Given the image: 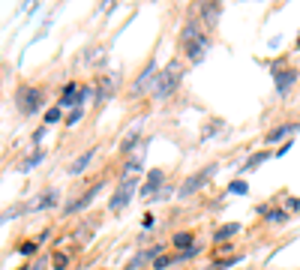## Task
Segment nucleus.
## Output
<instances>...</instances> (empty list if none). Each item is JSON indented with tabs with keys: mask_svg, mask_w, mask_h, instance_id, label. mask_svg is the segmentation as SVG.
<instances>
[{
	"mask_svg": "<svg viewBox=\"0 0 300 270\" xmlns=\"http://www.w3.org/2000/svg\"><path fill=\"white\" fill-rule=\"evenodd\" d=\"M267 159H270V153H267V150H261V153H255V156H249V159L243 162V171H255L261 162H267Z\"/></svg>",
	"mask_w": 300,
	"mask_h": 270,
	"instance_id": "nucleus-18",
	"label": "nucleus"
},
{
	"mask_svg": "<svg viewBox=\"0 0 300 270\" xmlns=\"http://www.w3.org/2000/svg\"><path fill=\"white\" fill-rule=\"evenodd\" d=\"M162 180H165V174L159 168H153L147 174V183H144V189H141V195L144 198H159V189H162Z\"/></svg>",
	"mask_w": 300,
	"mask_h": 270,
	"instance_id": "nucleus-6",
	"label": "nucleus"
},
{
	"mask_svg": "<svg viewBox=\"0 0 300 270\" xmlns=\"http://www.w3.org/2000/svg\"><path fill=\"white\" fill-rule=\"evenodd\" d=\"M237 231H240V225H237V222H228V225H222V228H216V234H213V240L219 243V240H225V237L237 234Z\"/></svg>",
	"mask_w": 300,
	"mask_h": 270,
	"instance_id": "nucleus-19",
	"label": "nucleus"
},
{
	"mask_svg": "<svg viewBox=\"0 0 300 270\" xmlns=\"http://www.w3.org/2000/svg\"><path fill=\"white\" fill-rule=\"evenodd\" d=\"M288 210H300V198H291V201H288Z\"/></svg>",
	"mask_w": 300,
	"mask_h": 270,
	"instance_id": "nucleus-30",
	"label": "nucleus"
},
{
	"mask_svg": "<svg viewBox=\"0 0 300 270\" xmlns=\"http://www.w3.org/2000/svg\"><path fill=\"white\" fill-rule=\"evenodd\" d=\"M201 36H204V24L201 21H189L183 30H180V45L186 48V45H192V42H198Z\"/></svg>",
	"mask_w": 300,
	"mask_h": 270,
	"instance_id": "nucleus-9",
	"label": "nucleus"
},
{
	"mask_svg": "<svg viewBox=\"0 0 300 270\" xmlns=\"http://www.w3.org/2000/svg\"><path fill=\"white\" fill-rule=\"evenodd\" d=\"M57 120H60V105H57V108H48V111H45V123H57Z\"/></svg>",
	"mask_w": 300,
	"mask_h": 270,
	"instance_id": "nucleus-28",
	"label": "nucleus"
},
{
	"mask_svg": "<svg viewBox=\"0 0 300 270\" xmlns=\"http://www.w3.org/2000/svg\"><path fill=\"white\" fill-rule=\"evenodd\" d=\"M51 204H57V192L54 189H45L39 198H34L30 204H24L27 210H45V207H51Z\"/></svg>",
	"mask_w": 300,
	"mask_h": 270,
	"instance_id": "nucleus-14",
	"label": "nucleus"
},
{
	"mask_svg": "<svg viewBox=\"0 0 300 270\" xmlns=\"http://www.w3.org/2000/svg\"><path fill=\"white\" fill-rule=\"evenodd\" d=\"M102 186H105V183H93V186H90V189H87V192H84V195L78 198V201L66 204V213H78V210H84V207H90V204H93V198H96V195L102 192Z\"/></svg>",
	"mask_w": 300,
	"mask_h": 270,
	"instance_id": "nucleus-7",
	"label": "nucleus"
},
{
	"mask_svg": "<svg viewBox=\"0 0 300 270\" xmlns=\"http://www.w3.org/2000/svg\"><path fill=\"white\" fill-rule=\"evenodd\" d=\"M159 72L162 69H156V60H150L147 66H144V72L138 75V81L132 84V96H141V93H153V87H156V81H159Z\"/></svg>",
	"mask_w": 300,
	"mask_h": 270,
	"instance_id": "nucleus-4",
	"label": "nucleus"
},
{
	"mask_svg": "<svg viewBox=\"0 0 300 270\" xmlns=\"http://www.w3.org/2000/svg\"><path fill=\"white\" fill-rule=\"evenodd\" d=\"M93 153H96V147H87V150H84V153H81V156H78V159H75V162L69 165V174H72V177H78L81 171H84L87 165H90V159H93Z\"/></svg>",
	"mask_w": 300,
	"mask_h": 270,
	"instance_id": "nucleus-15",
	"label": "nucleus"
},
{
	"mask_svg": "<svg viewBox=\"0 0 300 270\" xmlns=\"http://www.w3.org/2000/svg\"><path fill=\"white\" fill-rule=\"evenodd\" d=\"M171 243H174L177 252H186V249H192V234L189 231H177V234L171 237Z\"/></svg>",
	"mask_w": 300,
	"mask_h": 270,
	"instance_id": "nucleus-17",
	"label": "nucleus"
},
{
	"mask_svg": "<svg viewBox=\"0 0 300 270\" xmlns=\"http://www.w3.org/2000/svg\"><path fill=\"white\" fill-rule=\"evenodd\" d=\"M213 171H216V165H207V168H201L198 174H192V177H186L183 183H180V189H177V195L180 198H189V195H195L201 186L213 177Z\"/></svg>",
	"mask_w": 300,
	"mask_h": 270,
	"instance_id": "nucleus-3",
	"label": "nucleus"
},
{
	"mask_svg": "<svg viewBox=\"0 0 300 270\" xmlns=\"http://www.w3.org/2000/svg\"><path fill=\"white\" fill-rule=\"evenodd\" d=\"M264 216H267V222H273V225H282V222H288V213H285V210H267Z\"/></svg>",
	"mask_w": 300,
	"mask_h": 270,
	"instance_id": "nucleus-20",
	"label": "nucleus"
},
{
	"mask_svg": "<svg viewBox=\"0 0 300 270\" xmlns=\"http://www.w3.org/2000/svg\"><path fill=\"white\" fill-rule=\"evenodd\" d=\"M42 162V150H36V153H30L27 159H24V165H21V171H30L34 165H39Z\"/></svg>",
	"mask_w": 300,
	"mask_h": 270,
	"instance_id": "nucleus-22",
	"label": "nucleus"
},
{
	"mask_svg": "<svg viewBox=\"0 0 300 270\" xmlns=\"http://www.w3.org/2000/svg\"><path fill=\"white\" fill-rule=\"evenodd\" d=\"M177 261V255H159L156 261H153V270H165L168 264H174Z\"/></svg>",
	"mask_w": 300,
	"mask_h": 270,
	"instance_id": "nucleus-23",
	"label": "nucleus"
},
{
	"mask_svg": "<svg viewBox=\"0 0 300 270\" xmlns=\"http://www.w3.org/2000/svg\"><path fill=\"white\" fill-rule=\"evenodd\" d=\"M162 255V246H150V249H144V252H138L132 261L126 264V270H135V267H141V264H147V261H156Z\"/></svg>",
	"mask_w": 300,
	"mask_h": 270,
	"instance_id": "nucleus-11",
	"label": "nucleus"
},
{
	"mask_svg": "<svg viewBox=\"0 0 300 270\" xmlns=\"http://www.w3.org/2000/svg\"><path fill=\"white\" fill-rule=\"evenodd\" d=\"M207 48H210V39H207V36H201L198 42H192V45H186L183 51H186V57H189V63H198L201 57L207 54Z\"/></svg>",
	"mask_w": 300,
	"mask_h": 270,
	"instance_id": "nucleus-12",
	"label": "nucleus"
},
{
	"mask_svg": "<svg viewBox=\"0 0 300 270\" xmlns=\"http://www.w3.org/2000/svg\"><path fill=\"white\" fill-rule=\"evenodd\" d=\"M138 132H141V129L135 126L132 132H129V135H126V138H123V144H120V150H123V153H129V150H132L135 144H138Z\"/></svg>",
	"mask_w": 300,
	"mask_h": 270,
	"instance_id": "nucleus-21",
	"label": "nucleus"
},
{
	"mask_svg": "<svg viewBox=\"0 0 300 270\" xmlns=\"http://www.w3.org/2000/svg\"><path fill=\"white\" fill-rule=\"evenodd\" d=\"M180 78H183V66H180V60L174 57V60H168V66L159 72V81H156V87H153V99H165L174 93V87L180 84Z\"/></svg>",
	"mask_w": 300,
	"mask_h": 270,
	"instance_id": "nucleus-1",
	"label": "nucleus"
},
{
	"mask_svg": "<svg viewBox=\"0 0 300 270\" xmlns=\"http://www.w3.org/2000/svg\"><path fill=\"white\" fill-rule=\"evenodd\" d=\"M45 264H48V261L39 258V261H34V264H27V267H21V270H45Z\"/></svg>",
	"mask_w": 300,
	"mask_h": 270,
	"instance_id": "nucleus-29",
	"label": "nucleus"
},
{
	"mask_svg": "<svg viewBox=\"0 0 300 270\" xmlns=\"http://www.w3.org/2000/svg\"><path fill=\"white\" fill-rule=\"evenodd\" d=\"M36 249H39V243H36V240H24V243L18 246V252H21V255H34Z\"/></svg>",
	"mask_w": 300,
	"mask_h": 270,
	"instance_id": "nucleus-25",
	"label": "nucleus"
},
{
	"mask_svg": "<svg viewBox=\"0 0 300 270\" xmlns=\"http://www.w3.org/2000/svg\"><path fill=\"white\" fill-rule=\"evenodd\" d=\"M15 108L21 114H36L42 108V90L39 87H18L15 93Z\"/></svg>",
	"mask_w": 300,
	"mask_h": 270,
	"instance_id": "nucleus-2",
	"label": "nucleus"
},
{
	"mask_svg": "<svg viewBox=\"0 0 300 270\" xmlns=\"http://www.w3.org/2000/svg\"><path fill=\"white\" fill-rule=\"evenodd\" d=\"M51 264H54V270H66L69 258L63 255V252H54V255H51Z\"/></svg>",
	"mask_w": 300,
	"mask_h": 270,
	"instance_id": "nucleus-24",
	"label": "nucleus"
},
{
	"mask_svg": "<svg viewBox=\"0 0 300 270\" xmlns=\"http://www.w3.org/2000/svg\"><path fill=\"white\" fill-rule=\"evenodd\" d=\"M246 189H249V186H246L243 180H234V183H228V192H231V195H243Z\"/></svg>",
	"mask_w": 300,
	"mask_h": 270,
	"instance_id": "nucleus-27",
	"label": "nucleus"
},
{
	"mask_svg": "<svg viewBox=\"0 0 300 270\" xmlns=\"http://www.w3.org/2000/svg\"><path fill=\"white\" fill-rule=\"evenodd\" d=\"M81 117H84V105H81V108H72V114L66 117V126H75Z\"/></svg>",
	"mask_w": 300,
	"mask_h": 270,
	"instance_id": "nucleus-26",
	"label": "nucleus"
},
{
	"mask_svg": "<svg viewBox=\"0 0 300 270\" xmlns=\"http://www.w3.org/2000/svg\"><path fill=\"white\" fill-rule=\"evenodd\" d=\"M297 129V123H282V126H276V129H270L267 132V144H273V141H279V138H285V135H291Z\"/></svg>",
	"mask_w": 300,
	"mask_h": 270,
	"instance_id": "nucleus-16",
	"label": "nucleus"
},
{
	"mask_svg": "<svg viewBox=\"0 0 300 270\" xmlns=\"http://www.w3.org/2000/svg\"><path fill=\"white\" fill-rule=\"evenodd\" d=\"M198 15H201V24H204V27L216 24V18H219V3H201Z\"/></svg>",
	"mask_w": 300,
	"mask_h": 270,
	"instance_id": "nucleus-13",
	"label": "nucleus"
},
{
	"mask_svg": "<svg viewBox=\"0 0 300 270\" xmlns=\"http://www.w3.org/2000/svg\"><path fill=\"white\" fill-rule=\"evenodd\" d=\"M132 195H135V177L120 180V183H117V192L108 198V210H123L126 204L132 201Z\"/></svg>",
	"mask_w": 300,
	"mask_h": 270,
	"instance_id": "nucleus-5",
	"label": "nucleus"
},
{
	"mask_svg": "<svg viewBox=\"0 0 300 270\" xmlns=\"http://www.w3.org/2000/svg\"><path fill=\"white\" fill-rule=\"evenodd\" d=\"M114 84H117V75H102L99 87H96V105H105L114 93Z\"/></svg>",
	"mask_w": 300,
	"mask_h": 270,
	"instance_id": "nucleus-8",
	"label": "nucleus"
},
{
	"mask_svg": "<svg viewBox=\"0 0 300 270\" xmlns=\"http://www.w3.org/2000/svg\"><path fill=\"white\" fill-rule=\"evenodd\" d=\"M297 78H300V72H294V69H282V72H276V75H273V81H276V90H279L282 96L291 90V84H294Z\"/></svg>",
	"mask_w": 300,
	"mask_h": 270,
	"instance_id": "nucleus-10",
	"label": "nucleus"
}]
</instances>
